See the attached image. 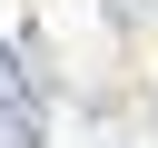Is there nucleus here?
<instances>
[{"label":"nucleus","instance_id":"obj_2","mask_svg":"<svg viewBox=\"0 0 158 148\" xmlns=\"http://www.w3.org/2000/svg\"><path fill=\"white\" fill-rule=\"evenodd\" d=\"M138 10H158V0H138Z\"/></svg>","mask_w":158,"mask_h":148},{"label":"nucleus","instance_id":"obj_1","mask_svg":"<svg viewBox=\"0 0 158 148\" xmlns=\"http://www.w3.org/2000/svg\"><path fill=\"white\" fill-rule=\"evenodd\" d=\"M49 138V89H40V59L30 39L0 30V148H40Z\"/></svg>","mask_w":158,"mask_h":148}]
</instances>
